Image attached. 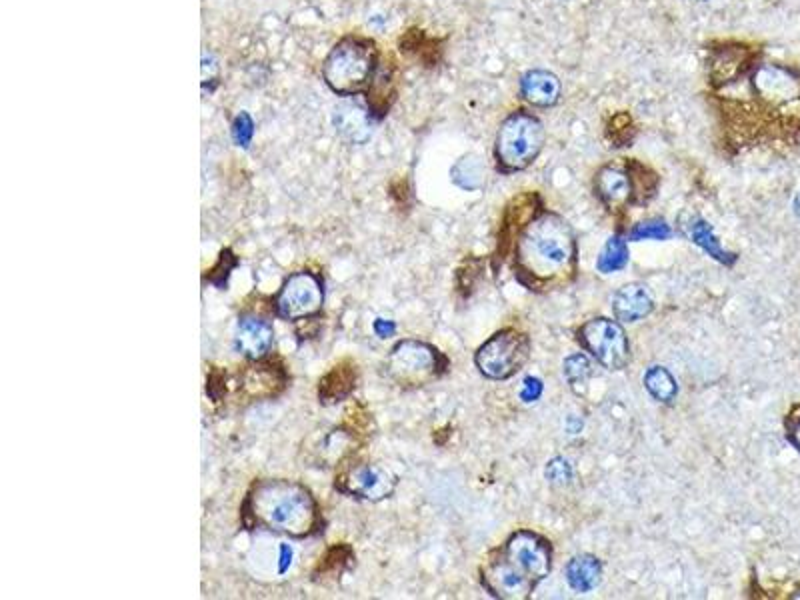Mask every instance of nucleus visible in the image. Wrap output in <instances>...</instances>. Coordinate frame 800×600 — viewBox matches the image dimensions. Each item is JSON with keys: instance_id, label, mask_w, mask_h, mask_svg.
<instances>
[{"instance_id": "17", "label": "nucleus", "mask_w": 800, "mask_h": 600, "mask_svg": "<svg viewBox=\"0 0 800 600\" xmlns=\"http://www.w3.org/2000/svg\"><path fill=\"white\" fill-rule=\"evenodd\" d=\"M680 230L690 242L700 246L708 256H712L720 264L732 266L738 260V256L734 252H728L726 248H722V244L716 238L712 226L706 220H702L698 214H688V212L682 214L680 216Z\"/></svg>"}, {"instance_id": "16", "label": "nucleus", "mask_w": 800, "mask_h": 600, "mask_svg": "<svg viewBox=\"0 0 800 600\" xmlns=\"http://www.w3.org/2000/svg\"><path fill=\"white\" fill-rule=\"evenodd\" d=\"M654 310V300L648 288L640 282L620 286L612 296V312L618 322H638Z\"/></svg>"}, {"instance_id": "29", "label": "nucleus", "mask_w": 800, "mask_h": 600, "mask_svg": "<svg viewBox=\"0 0 800 600\" xmlns=\"http://www.w3.org/2000/svg\"><path fill=\"white\" fill-rule=\"evenodd\" d=\"M540 394H542V382H540L538 378L528 376V378L524 380V384H522L520 398H522L524 402H534V400L540 398Z\"/></svg>"}, {"instance_id": "28", "label": "nucleus", "mask_w": 800, "mask_h": 600, "mask_svg": "<svg viewBox=\"0 0 800 600\" xmlns=\"http://www.w3.org/2000/svg\"><path fill=\"white\" fill-rule=\"evenodd\" d=\"M784 434L790 446L800 454V402L792 404L784 416Z\"/></svg>"}, {"instance_id": "3", "label": "nucleus", "mask_w": 800, "mask_h": 600, "mask_svg": "<svg viewBox=\"0 0 800 600\" xmlns=\"http://www.w3.org/2000/svg\"><path fill=\"white\" fill-rule=\"evenodd\" d=\"M244 522L292 538L312 534L320 522V510L312 492L292 480L268 478L256 482L242 506Z\"/></svg>"}, {"instance_id": "18", "label": "nucleus", "mask_w": 800, "mask_h": 600, "mask_svg": "<svg viewBox=\"0 0 800 600\" xmlns=\"http://www.w3.org/2000/svg\"><path fill=\"white\" fill-rule=\"evenodd\" d=\"M520 92L528 104L536 108H548L560 98V82L548 70H528L520 78Z\"/></svg>"}, {"instance_id": "31", "label": "nucleus", "mask_w": 800, "mask_h": 600, "mask_svg": "<svg viewBox=\"0 0 800 600\" xmlns=\"http://www.w3.org/2000/svg\"><path fill=\"white\" fill-rule=\"evenodd\" d=\"M792 206H794V214H796V216H798V220H800V192L796 194V198H794V204H792Z\"/></svg>"}, {"instance_id": "19", "label": "nucleus", "mask_w": 800, "mask_h": 600, "mask_svg": "<svg viewBox=\"0 0 800 600\" xmlns=\"http://www.w3.org/2000/svg\"><path fill=\"white\" fill-rule=\"evenodd\" d=\"M332 122L338 134L350 144H362L370 138V114L358 102L338 104Z\"/></svg>"}, {"instance_id": "11", "label": "nucleus", "mask_w": 800, "mask_h": 600, "mask_svg": "<svg viewBox=\"0 0 800 600\" xmlns=\"http://www.w3.org/2000/svg\"><path fill=\"white\" fill-rule=\"evenodd\" d=\"M756 50L744 42H722L708 52V78L714 88L728 86L756 68Z\"/></svg>"}, {"instance_id": "9", "label": "nucleus", "mask_w": 800, "mask_h": 600, "mask_svg": "<svg viewBox=\"0 0 800 600\" xmlns=\"http://www.w3.org/2000/svg\"><path fill=\"white\" fill-rule=\"evenodd\" d=\"M324 302L322 282L312 272H294L290 274L280 292L276 294L274 306L276 312L286 320H304L320 312Z\"/></svg>"}, {"instance_id": "6", "label": "nucleus", "mask_w": 800, "mask_h": 600, "mask_svg": "<svg viewBox=\"0 0 800 600\" xmlns=\"http://www.w3.org/2000/svg\"><path fill=\"white\" fill-rule=\"evenodd\" d=\"M448 360L438 348L420 340H400L388 354L386 372L404 388H418L442 376Z\"/></svg>"}, {"instance_id": "2", "label": "nucleus", "mask_w": 800, "mask_h": 600, "mask_svg": "<svg viewBox=\"0 0 800 600\" xmlns=\"http://www.w3.org/2000/svg\"><path fill=\"white\" fill-rule=\"evenodd\" d=\"M552 542L532 530L512 532L480 564L484 590L502 600H526L552 572Z\"/></svg>"}, {"instance_id": "1", "label": "nucleus", "mask_w": 800, "mask_h": 600, "mask_svg": "<svg viewBox=\"0 0 800 600\" xmlns=\"http://www.w3.org/2000/svg\"><path fill=\"white\" fill-rule=\"evenodd\" d=\"M512 270L516 280L532 292H552L574 282L578 246L568 220L546 208L532 212L516 232Z\"/></svg>"}, {"instance_id": "15", "label": "nucleus", "mask_w": 800, "mask_h": 600, "mask_svg": "<svg viewBox=\"0 0 800 600\" xmlns=\"http://www.w3.org/2000/svg\"><path fill=\"white\" fill-rule=\"evenodd\" d=\"M272 340L274 332L266 320L258 316H242L238 320L234 342L244 356L252 360H262L272 348Z\"/></svg>"}, {"instance_id": "12", "label": "nucleus", "mask_w": 800, "mask_h": 600, "mask_svg": "<svg viewBox=\"0 0 800 600\" xmlns=\"http://www.w3.org/2000/svg\"><path fill=\"white\" fill-rule=\"evenodd\" d=\"M756 96L772 106L800 100V74L778 64H760L752 72Z\"/></svg>"}, {"instance_id": "14", "label": "nucleus", "mask_w": 800, "mask_h": 600, "mask_svg": "<svg viewBox=\"0 0 800 600\" xmlns=\"http://www.w3.org/2000/svg\"><path fill=\"white\" fill-rule=\"evenodd\" d=\"M594 194L610 210L632 206L634 192H632V180H630V172H628L626 164L624 166H614V164L602 166L594 176Z\"/></svg>"}, {"instance_id": "10", "label": "nucleus", "mask_w": 800, "mask_h": 600, "mask_svg": "<svg viewBox=\"0 0 800 600\" xmlns=\"http://www.w3.org/2000/svg\"><path fill=\"white\" fill-rule=\"evenodd\" d=\"M396 482L394 472L378 462H354L340 472L336 486L356 498L378 502L394 492Z\"/></svg>"}, {"instance_id": "26", "label": "nucleus", "mask_w": 800, "mask_h": 600, "mask_svg": "<svg viewBox=\"0 0 800 600\" xmlns=\"http://www.w3.org/2000/svg\"><path fill=\"white\" fill-rule=\"evenodd\" d=\"M672 236V228L662 218H652L636 224L626 238L630 240H668Z\"/></svg>"}, {"instance_id": "7", "label": "nucleus", "mask_w": 800, "mask_h": 600, "mask_svg": "<svg viewBox=\"0 0 800 600\" xmlns=\"http://www.w3.org/2000/svg\"><path fill=\"white\" fill-rule=\"evenodd\" d=\"M532 344L526 332L502 328L494 332L474 354L478 372L490 380H506L518 374L528 362Z\"/></svg>"}, {"instance_id": "27", "label": "nucleus", "mask_w": 800, "mask_h": 600, "mask_svg": "<svg viewBox=\"0 0 800 600\" xmlns=\"http://www.w3.org/2000/svg\"><path fill=\"white\" fill-rule=\"evenodd\" d=\"M544 476L550 484L566 486L572 480V466L564 458H552L544 468Z\"/></svg>"}, {"instance_id": "25", "label": "nucleus", "mask_w": 800, "mask_h": 600, "mask_svg": "<svg viewBox=\"0 0 800 600\" xmlns=\"http://www.w3.org/2000/svg\"><path fill=\"white\" fill-rule=\"evenodd\" d=\"M562 372H564L568 384L576 390L578 384H586L588 378L592 376V364L582 352H578V354H572V356H568L564 360Z\"/></svg>"}, {"instance_id": "21", "label": "nucleus", "mask_w": 800, "mask_h": 600, "mask_svg": "<svg viewBox=\"0 0 800 600\" xmlns=\"http://www.w3.org/2000/svg\"><path fill=\"white\" fill-rule=\"evenodd\" d=\"M566 580L572 590L586 594L602 580V562L594 554H576L566 564Z\"/></svg>"}, {"instance_id": "8", "label": "nucleus", "mask_w": 800, "mask_h": 600, "mask_svg": "<svg viewBox=\"0 0 800 600\" xmlns=\"http://www.w3.org/2000/svg\"><path fill=\"white\" fill-rule=\"evenodd\" d=\"M576 342L610 372L624 370L630 362V342L618 320L606 316L586 320L576 330Z\"/></svg>"}, {"instance_id": "30", "label": "nucleus", "mask_w": 800, "mask_h": 600, "mask_svg": "<svg viewBox=\"0 0 800 600\" xmlns=\"http://www.w3.org/2000/svg\"><path fill=\"white\" fill-rule=\"evenodd\" d=\"M376 330L380 332V334H384V336H388L392 330H394V324H382L380 320L376 322Z\"/></svg>"}, {"instance_id": "5", "label": "nucleus", "mask_w": 800, "mask_h": 600, "mask_svg": "<svg viewBox=\"0 0 800 600\" xmlns=\"http://www.w3.org/2000/svg\"><path fill=\"white\" fill-rule=\"evenodd\" d=\"M546 142V128L542 120L526 110H512L500 124L494 140V162L498 172L512 174L528 168Z\"/></svg>"}, {"instance_id": "4", "label": "nucleus", "mask_w": 800, "mask_h": 600, "mask_svg": "<svg viewBox=\"0 0 800 600\" xmlns=\"http://www.w3.org/2000/svg\"><path fill=\"white\" fill-rule=\"evenodd\" d=\"M380 50L372 38L348 34L340 38L322 62V78L338 96L368 92L380 70Z\"/></svg>"}, {"instance_id": "20", "label": "nucleus", "mask_w": 800, "mask_h": 600, "mask_svg": "<svg viewBox=\"0 0 800 600\" xmlns=\"http://www.w3.org/2000/svg\"><path fill=\"white\" fill-rule=\"evenodd\" d=\"M356 366L350 360L338 362L318 384V398L324 404H334L344 400L356 386Z\"/></svg>"}, {"instance_id": "13", "label": "nucleus", "mask_w": 800, "mask_h": 600, "mask_svg": "<svg viewBox=\"0 0 800 600\" xmlns=\"http://www.w3.org/2000/svg\"><path fill=\"white\" fill-rule=\"evenodd\" d=\"M286 386V372L276 362H260L246 366L240 374L238 390L248 400H262L276 396Z\"/></svg>"}, {"instance_id": "23", "label": "nucleus", "mask_w": 800, "mask_h": 600, "mask_svg": "<svg viewBox=\"0 0 800 600\" xmlns=\"http://www.w3.org/2000/svg\"><path fill=\"white\" fill-rule=\"evenodd\" d=\"M644 388L654 400L662 404H672L678 396V384L664 366H650L644 372Z\"/></svg>"}, {"instance_id": "22", "label": "nucleus", "mask_w": 800, "mask_h": 600, "mask_svg": "<svg viewBox=\"0 0 800 600\" xmlns=\"http://www.w3.org/2000/svg\"><path fill=\"white\" fill-rule=\"evenodd\" d=\"M624 164H626V168L630 172V180H632V192H634L632 206H642V204L650 202L658 190L656 172H652L648 166H644L636 158L624 160Z\"/></svg>"}, {"instance_id": "24", "label": "nucleus", "mask_w": 800, "mask_h": 600, "mask_svg": "<svg viewBox=\"0 0 800 600\" xmlns=\"http://www.w3.org/2000/svg\"><path fill=\"white\" fill-rule=\"evenodd\" d=\"M628 264V244L626 238L622 234H614L608 238V242L604 244L598 260H596V268L602 274H610L616 270H622Z\"/></svg>"}]
</instances>
